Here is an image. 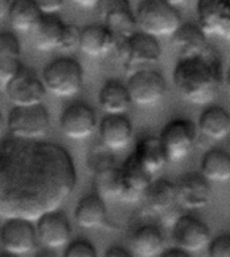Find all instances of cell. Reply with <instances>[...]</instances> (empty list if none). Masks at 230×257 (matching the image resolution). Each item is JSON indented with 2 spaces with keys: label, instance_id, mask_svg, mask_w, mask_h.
Wrapping results in <instances>:
<instances>
[{
  "label": "cell",
  "instance_id": "obj_36",
  "mask_svg": "<svg viewBox=\"0 0 230 257\" xmlns=\"http://www.w3.org/2000/svg\"><path fill=\"white\" fill-rule=\"evenodd\" d=\"M209 256L230 257V234H221L210 241Z\"/></svg>",
  "mask_w": 230,
  "mask_h": 257
},
{
  "label": "cell",
  "instance_id": "obj_17",
  "mask_svg": "<svg viewBox=\"0 0 230 257\" xmlns=\"http://www.w3.org/2000/svg\"><path fill=\"white\" fill-rule=\"evenodd\" d=\"M176 198L184 209H201L209 205L211 187L202 173H188L176 183Z\"/></svg>",
  "mask_w": 230,
  "mask_h": 257
},
{
  "label": "cell",
  "instance_id": "obj_9",
  "mask_svg": "<svg viewBox=\"0 0 230 257\" xmlns=\"http://www.w3.org/2000/svg\"><path fill=\"white\" fill-rule=\"evenodd\" d=\"M37 228L34 221L21 217L6 218L2 226L0 244L13 256H22L37 248Z\"/></svg>",
  "mask_w": 230,
  "mask_h": 257
},
{
  "label": "cell",
  "instance_id": "obj_4",
  "mask_svg": "<svg viewBox=\"0 0 230 257\" xmlns=\"http://www.w3.org/2000/svg\"><path fill=\"white\" fill-rule=\"evenodd\" d=\"M114 51L128 74H132L139 69L148 68L147 65L156 63L162 55L158 39L142 31H136L135 34L119 42Z\"/></svg>",
  "mask_w": 230,
  "mask_h": 257
},
{
  "label": "cell",
  "instance_id": "obj_39",
  "mask_svg": "<svg viewBox=\"0 0 230 257\" xmlns=\"http://www.w3.org/2000/svg\"><path fill=\"white\" fill-rule=\"evenodd\" d=\"M190 253H187L183 249L178 248V246H174V248L164 249L163 253H162V257H188Z\"/></svg>",
  "mask_w": 230,
  "mask_h": 257
},
{
  "label": "cell",
  "instance_id": "obj_19",
  "mask_svg": "<svg viewBox=\"0 0 230 257\" xmlns=\"http://www.w3.org/2000/svg\"><path fill=\"white\" fill-rule=\"evenodd\" d=\"M171 43L179 58L202 54L209 49L206 33L201 26L193 23H182L171 37Z\"/></svg>",
  "mask_w": 230,
  "mask_h": 257
},
{
  "label": "cell",
  "instance_id": "obj_18",
  "mask_svg": "<svg viewBox=\"0 0 230 257\" xmlns=\"http://www.w3.org/2000/svg\"><path fill=\"white\" fill-rule=\"evenodd\" d=\"M132 124L126 114H106L100 122L101 143L110 151H120L132 142Z\"/></svg>",
  "mask_w": 230,
  "mask_h": 257
},
{
  "label": "cell",
  "instance_id": "obj_25",
  "mask_svg": "<svg viewBox=\"0 0 230 257\" xmlns=\"http://www.w3.org/2000/svg\"><path fill=\"white\" fill-rule=\"evenodd\" d=\"M98 102L106 114H126L134 104L127 85L116 80L105 82L98 94Z\"/></svg>",
  "mask_w": 230,
  "mask_h": 257
},
{
  "label": "cell",
  "instance_id": "obj_16",
  "mask_svg": "<svg viewBox=\"0 0 230 257\" xmlns=\"http://www.w3.org/2000/svg\"><path fill=\"white\" fill-rule=\"evenodd\" d=\"M38 241L47 249L63 248L71 238V226L66 214L57 210L47 211L35 221Z\"/></svg>",
  "mask_w": 230,
  "mask_h": 257
},
{
  "label": "cell",
  "instance_id": "obj_34",
  "mask_svg": "<svg viewBox=\"0 0 230 257\" xmlns=\"http://www.w3.org/2000/svg\"><path fill=\"white\" fill-rule=\"evenodd\" d=\"M22 66L21 58H0V89L5 90L6 85L17 76Z\"/></svg>",
  "mask_w": 230,
  "mask_h": 257
},
{
  "label": "cell",
  "instance_id": "obj_27",
  "mask_svg": "<svg viewBox=\"0 0 230 257\" xmlns=\"http://www.w3.org/2000/svg\"><path fill=\"white\" fill-rule=\"evenodd\" d=\"M134 155L152 175L163 169L168 162L167 154L164 151L160 138L156 136L143 138L136 146Z\"/></svg>",
  "mask_w": 230,
  "mask_h": 257
},
{
  "label": "cell",
  "instance_id": "obj_21",
  "mask_svg": "<svg viewBox=\"0 0 230 257\" xmlns=\"http://www.w3.org/2000/svg\"><path fill=\"white\" fill-rule=\"evenodd\" d=\"M123 178L126 183V194L124 202H136L143 198V195L152 182V174L139 162V159L132 155L122 166Z\"/></svg>",
  "mask_w": 230,
  "mask_h": 257
},
{
  "label": "cell",
  "instance_id": "obj_20",
  "mask_svg": "<svg viewBox=\"0 0 230 257\" xmlns=\"http://www.w3.org/2000/svg\"><path fill=\"white\" fill-rule=\"evenodd\" d=\"M116 47V39L105 25H89L81 31L80 49L90 58H104Z\"/></svg>",
  "mask_w": 230,
  "mask_h": 257
},
{
  "label": "cell",
  "instance_id": "obj_23",
  "mask_svg": "<svg viewBox=\"0 0 230 257\" xmlns=\"http://www.w3.org/2000/svg\"><path fill=\"white\" fill-rule=\"evenodd\" d=\"M65 26L55 14H43L37 26L34 27L33 41L38 50L50 51L58 49L62 41Z\"/></svg>",
  "mask_w": 230,
  "mask_h": 257
},
{
  "label": "cell",
  "instance_id": "obj_45",
  "mask_svg": "<svg viewBox=\"0 0 230 257\" xmlns=\"http://www.w3.org/2000/svg\"><path fill=\"white\" fill-rule=\"evenodd\" d=\"M0 238H2V228H0Z\"/></svg>",
  "mask_w": 230,
  "mask_h": 257
},
{
  "label": "cell",
  "instance_id": "obj_10",
  "mask_svg": "<svg viewBox=\"0 0 230 257\" xmlns=\"http://www.w3.org/2000/svg\"><path fill=\"white\" fill-rule=\"evenodd\" d=\"M5 92L11 104L17 106L42 104L47 89L38 74L31 69L22 66L18 74L6 85Z\"/></svg>",
  "mask_w": 230,
  "mask_h": 257
},
{
  "label": "cell",
  "instance_id": "obj_14",
  "mask_svg": "<svg viewBox=\"0 0 230 257\" xmlns=\"http://www.w3.org/2000/svg\"><path fill=\"white\" fill-rule=\"evenodd\" d=\"M198 25L206 35L230 42V0H198Z\"/></svg>",
  "mask_w": 230,
  "mask_h": 257
},
{
  "label": "cell",
  "instance_id": "obj_1",
  "mask_svg": "<svg viewBox=\"0 0 230 257\" xmlns=\"http://www.w3.org/2000/svg\"><path fill=\"white\" fill-rule=\"evenodd\" d=\"M77 183L66 148L39 139L0 142V217L37 221L57 210Z\"/></svg>",
  "mask_w": 230,
  "mask_h": 257
},
{
  "label": "cell",
  "instance_id": "obj_15",
  "mask_svg": "<svg viewBox=\"0 0 230 257\" xmlns=\"http://www.w3.org/2000/svg\"><path fill=\"white\" fill-rule=\"evenodd\" d=\"M59 125L63 135L69 139H88L97 128L96 113L92 106L85 102H73L62 110Z\"/></svg>",
  "mask_w": 230,
  "mask_h": 257
},
{
  "label": "cell",
  "instance_id": "obj_29",
  "mask_svg": "<svg viewBox=\"0 0 230 257\" xmlns=\"http://www.w3.org/2000/svg\"><path fill=\"white\" fill-rule=\"evenodd\" d=\"M93 175H94V187L97 194H100L104 199L123 201L126 194V183L123 178L122 167L113 166Z\"/></svg>",
  "mask_w": 230,
  "mask_h": 257
},
{
  "label": "cell",
  "instance_id": "obj_42",
  "mask_svg": "<svg viewBox=\"0 0 230 257\" xmlns=\"http://www.w3.org/2000/svg\"><path fill=\"white\" fill-rule=\"evenodd\" d=\"M6 131V120L3 117V114L0 113V142H2V138H3V134Z\"/></svg>",
  "mask_w": 230,
  "mask_h": 257
},
{
  "label": "cell",
  "instance_id": "obj_24",
  "mask_svg": "<svg viewBox=\"0 0 230 257\" xmlns=\"http://www.w3.org/2000/svg\"><path fill=\"white\" fill-rule=\"evenodd\" d=\"M77 225L84 229H97L106 222V206L104 198L97 193L86 195L77 203L74 211Z\"/></svg>",
  "mask_w": 230,
  "mask_h": 257
},
{
  "label": "cell",
  "instance_id": "obj_32",
  "mask_svg": "<svg viewBox=\"0 0 230 257\" xmlns=\"http://www.w3.org/2000/svg\"><path fill=\"white\" fill-rule=\"evenodd\" d=\"M0 58H21V43L13 33H0Z\"/></svg>",
  "mask_w": 230,
  "mask_h": 257
},
{
  "label": "cell",
  "instance_id": "obj_35",
  "mask_svg": "<svg viewBox=\"0 0 230 257\" xmlns=\"http://www.w3.org/2000/svg\"><path fill=\"white\" fill-rule=\"evenodd\" d=\"M81 31L82 30L75 25H66L65 26V31H63L62 41L59 45V50L62 51H73L80 47L81 42Z\"/></svg>",
  "mask_w": 230,
  "mask_h": 257
},
{
  "label": "cell",
  "instance_id": "obj_11",
  "mask_svg": "<svg viewBox=\"0 0 230 257\" xmlns=\"http://www.w3.org/2000/svg\"><path fill=\"white\" fill-rule=\"evenodd\" d=\"M97 7L104 25L116 39V45L136 33L138 22L130 0H100Z\"/></svg>",
  "mask_w": 230,
  "mask_h": 257
},
{
  "label": "cell",
  "instance_id": "obj_8",
  "mask_svg": "<svg viewBox=\"0 0 230 257\" xmlns=\"http://www.w3.org/2000/svg\"><path fill=\"white\" fill-rule=\"evenodd\" d=\"M132 102L140 106L155 105L167 92L166 80L154 69L143 68L130 74L127 84Z\"/></svg>",
  "mask_w": 230,
  "mask_h": 257
},
{
  "label": "cell",
  "instance_id": "obj_33",
  "mask_svg": "<svg viewBox=\"0 0 230 257\" xmlns=\"http://www.w3.org/2000/svg\"><path fill=\"white\" fill-rule=\"evenodd\" d=\"M65 257H96L97 250L94 245L90 241L85 240V238H78V240L69 241L66 245Z\"/></svg>",
  "mask_w": 230,
  "mask_h": 257
},
{
  "label": "cell",
  "instance_id": "obj_37",
  "mask_svg": "<svg viewBox=\"0 0 230 257\" xmlns=\"http://www.w3.org/2000/svg\"><path fill=\"white\" fill-rule=\"evenodd\" d=\"M35 3L43 14H57L63 9L66 0H35Z\"/></svg>",
  "mask_w": 230,
  "mask_h": 257
},
{
  "label": "cell",
  "instance_id": "obj_43",
  "mask_svg": "<svg viewBox=\"0 0 230 257\" xmlns=\"http://www.w3.org/2000/svg\"><path fill=\"white\" fill-rule=\"evenodd\" d=\"M167 2L170 3V5H172L174 7H176V9H178V7H180V6L186 5L188 0H167Z\"/></svg>",
  "mask_w": 230,
  "mask_h": 257
},
{
  "label": "cell",
  "instance_id": "obj_13",
  "mask_svg": "<svg viewBox=\"0 0 230 257\" xmlns=\"http://www.w3.org/2000/svg\"><path fill=\"white\" fill-rule=\"evenodd\" d=\"M144 206L148 213L154 215H159L162 221L168 218V223L175 222L179 217L178 214V198H176V186L166 179L152 181L146 193L143 195Z\"/></svg>",
  "mask_w": 230,
  "mask_h": 257
},
{
  "label": "cell",
  "instance_id": "obj_7",
  "mask_svg": "<svg viewBox=\"0 0 230 257\" xmlns=\"http://www.w3.org/2000/svg\"><path fill=\"white\" fill-rule=\"evenodd\" d=\"M159 138L168 160L179 162L194 148L197 140V128L187 118H175L163 126Z\"/></svg>",
  "mask_w": 230,
  "mask_h": 257
},
{
  "label": "cell",
  "instance_id": "obj_26",
  "mask_svg": "<svg viewBox=\"0 0 230 257\" xmlns=\"http://www.w3.org/2000/svg\"><path fill=\"white\" fill-rule=\"evenodd\" d=\"M198 130L213 142H221L230 135V114L221 106H209L202 112Z\"/></svg>",
  "mask_w": 230,
  "mask_h": 257
},
{
  "label": "cell",
  "instance_id": "obj_44",
  "mask_svg": "<svg viewBox=\"0 0 230 257\" xmlns=\"http://www.w3.org/2000/svg\"><path fill=\"white\" fill-rule=\"evenodd\" d=\"M223 82H225L226 89H227V92L230 93V70H229V73H227V76L225 77V81H223Z\"/></svg>",
  "mask_w": 230,
  "mask_h": 257
},
{
  "label": "cell",
  "instance_id": "obj_38",
  "mask_svg": "<svg viewBox=\"0 0 230 257\" xmlns=\"http://www.w3.org/2000/svg\"><path fill=\"white\" fill-rule=\"evenodd\" d=\"M105 256L106 257H132V253L130 250H127L126 248L123 246H119V245H113V246H109L105 252Z\"/></svg>",
  "mask_w": 230,
  "mask_h": 257
},
{
  "label": "cell",
  "instance_id": "obj_40",
  "mask_svg": "<svg viewBox=\"0 0 230 257\" xmlns=\"http://www.w3.org/2000/svg\"><path fill=\"white\" fill-rule=\"evenodd\" d=\"M74 5L80 6L82 9H93V7H97L100 0H71Z\"/></svg>",
  "mask_w": 230,
  "mask_h": 257
},
{
  "label": "cell",
  "instance_id": "obj_28",
  "mask_svg": "<svg viewBox=\"0 0 230 257\" xmlns=\"http://www.w3.org/2000/svg\"><path fill=\"white\" fill-rule=\"evenodd\" d=\"M42 15L43 13L35 0H13L10 6V23L17 31L22 33H31Z\"/></svg>",
  "mask_w": 230,
  "mask_h": 257
},
{
  "label": "cell",
  "instance_id": "obj_2",
  "mask_svg": "<svg viewBox=\"0 0 230 257\" xmlns=\"http://www.w3.org/2000/svg\"><path fill=\"white\" fill-rule=\"evenodd\" d=\"M223 81L221 61L210 47L202 54L179 58L172 72L178 94L195 105L213 101Z\"/></svg>",
  "mask_w": 230,
  "mask_h": 257
},
{
  "label": "cell",
  "instance_id": "obj_12",
  "mask_svg": "<svg viewBox=\"0 0 230 257\" xmlns=\"http://www.w3.org/2000/svg\"><path fill=\"white\" fill-rule=\"evenodd\" d=\"M172 241L187 253H197L209 246L211 233L201 219L193 215H179L172 225Z\"/></svg>",
  "mask_w": 230,
  "mask_h": 257
},
{
  "label": "cell",
  "instance_id": "obj_3",
  "mask_svg": "<svg viewBox=\"0 0 230 257\" xmlns=\"http://www.w3.org/2000/svg\"><path fill=\"white\" fill-rule=\"evenodd\" d=\"M138 27L142 33L155 38H171L182 26L176 7L167 0H144L136 13Z\"/></svg>",
  "mask_w": 230,
  "mask_h": 257
},
{
  "label": "cell",
  "instance_id": "obj_30",
  "mask_svg": "<svg viewBox=\"0 0 230 257\" xmlns=\"http://www.w3.org/2000/svg\"><path fill=\"white\" fill-rule=\"evenodd\" d=\"M201 173L209 182L230 181V155L219 148L210 150L202 159Z\"/></svg>",
  "mask_w": 230,
  "mask_h": 257
},
{
  "label": "cell",
  "instance_id": "obj_31",
  "mask_svg": "<svg viewBox=\"0 0 230 257\" xmlns=\"http://www.w3.org/2000/svg\"><path fill=\"white\" fill-rule=\"evenodd\" d=\"M109 148H106L104 144L92 148L88 154V167L92 171V174H96L98 171H102L105 169L113 167L116 165V160Z\"/></svg>",
  "mask_w": 230,
  "mask_h": 257
},
{
  "label": "cell",
  "instance_id": "obj_22",
  "mask_svg": "<svg viewBox=\"0 0 230 257\" xmlns=\"http://www.w3.org/2000/svg\"><path fill=\"white\" fill-rule=\"evenodd\" d=\"M130 246L131 250H132V256H162L164 250L163 233L155 225L139 226L131 234Z\"/></svg>",
  "mask_w": 230,
  "mask_h": 257
},
{
  "label": "cell",
  "instance_id": "obj_6",
  "mask_svg": "<svg viewBox=\"0 0 230 257\" xmlns=\"http://www.w3.org/2000/svg\"><path fill=\"white\" fill-rule=\"evenodd\" d=\"M7 126L15 138L42 139L50 130V114L43 104L15 105L9 113Z\"/></svg>",
  "mask_w": 230,
  "mask_h": 257
},
{
  "label": "cell",
  "instance_id": "obj_5",
  "mask_svg": "<svg viewBox=\"0 0 230 257\" xmlns=\"http://www.w3.org/2000/svg\"><path fill=\"white\" fill-rule=\"evenodd\" d=\"M43 84L49 92L58 97H73L84 84V72L74 58H58L47 65L42 73Z\"/></svg>",
  "mask_w": 230,
  "mask_h": 257
},
{
  "label": "cell",
  "instance_id": "obj_41",
  "mask_svg": "<svg viewBox=\"0 0 230 257\" xmlns=\"http://www.w3.org/2000/svg\"><path fill=\"white\" fill-rule=\"evenodd\" d=\"M11 2L13 0H0V19H3L6 15H9Z\"/></svg>",
  "mask_w": 230,
  "mask_h": 257
}]
</instances>
